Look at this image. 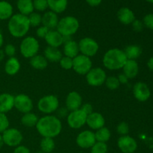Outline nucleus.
<instances>
[{
    "label": "nucleus",
    "mask_w": 153,
    "mask_h": 153,
    "mask_svg": "<svg viewBox=\"0 0 153 153\" xmlns=\"http://www.w3.org/2000/svg\"><path fill=\"white\" fill-rule=\"evenodd\" d=\"M82 105V97L79 93L76 91H72L67 96L65 101V107L69 111L80 109Z\"/></svg>",
    "instance_id": "obj_16"
},
{
    "label": "nucleus",
    "mask_w": 153,
    "mask_h": 153,
    "mask_svg": "<svg viewBox=\"0 0 153 153\" xmlns=\"http://www.w3.org/2000/svg\"><path fill=\"white\" fill-rule=\"evenodd\" d=\"M86 124L91 130L97 131L105 126V119L102 114L99 112L94 111L91 114L88 115Z\"/></svg>",
    "instance_id": "obj_17"
},
{
    "label": "nucleus",
    "mask_w": 153,
    "mask_h": 153,
    "mask_svg": "<svg viewBox=\"0 0 153 153\" xmlns=\"http://www.w3.org/2000/svg\"><path fill=\"white\" fill-rule=\"evenodd\" d=\"M40 50L39 41L32 36H25L19 44V52L22 57L25 58H31L37 55Z\"/></svg>",
    "instance_id": "obj_5"
},
{
    "label": "nucleus",
    "mask_w": 153,
    "mask_h": 153,
    "mask_svg": "<svg viewBox=\"0 0 153 153\" xmlns=\"http://www.w3.org/2000/svg\"><path fill=\"white\" fill-rule=\"evenodd\" d=\"M44 40L48 46L55 48L63 46L64 43V37L56 29L49 30Z\"/></svg>",
    "instance_id": "obj_19"
},
{
    "label": "nucleus",
    "mask_w": 153,
    "mask_h": 153,
    "mask_svg": "<svg viewBox=\"0 0 153 153\" xmlns=\"http://www.w3.org/2000/svg\"><path fill=\"white\" fill-rule=\"evenodd\" d=\"M4 143L10 147H16L21 145L23 140L22 132L16 128H8L1 134Z\"/></svg>",
    "instance_id": "obj_10"
},
{
    "label": "nucleus",
    "mask_w": 153,
    "mask_h": 153,
    "mask_svg": "<svg viewBox=\"0 0 153 153\" xmlns=\"http://www.w3.org/2000/svg\"><path fill=\"white\" fill-rule=\"evenodd\" d=\"M79 21L73 16H66L59 19L56 30L64 37H71L79 29Z\"/></svg>",
    "instance_id": "obj_4"
},
{
    "label": "nucleus",
    "mask_w": 153,
    "mask_h": 153,
    "mask_svg": "<svg viewBox=\"0 0 153 153\" xmlns=\"http://www.w3.org/2000/svg\"><path fill=\"white\" fill-rule=\"evenodd\" d=\"M29 63L31 67L35 70H44L48 66V61L46 58L43 55L39 54L30 58Z\"/></svg>",
    "instance_id": "obj_30"
},
{
    "label": "nucleus",
    "mask_w": 153,
    "mask_h": 153,
    "mask_svg": "<svg viewBox=\"0 0 153 153\" xmlns=\"http://www.w3.org/2000/svg\"><path fill=\"white\" fill-rule=\"evenodd\" d=\"M35 128L43 137L55 138L62 131V123L55 115H45L39 118Z\"/></svg>",
    "instance_id": "obj_1"
},
{
    "label": "nucleus",
    "mask_w": 153,
    "mask_h": 153,
    "mask_svg": "<svg viewBox=\"0 0 153 153\" xmlns=\"http://www.w3.org/2000/svg\"><path fill=\"white\" fill-rule=\"evenodd\" d=\"M36 153H44V152H43V151L40 150V151H37V152H36Z\"/></svg>",
    "instance_id": "obj_55"
},
{
    "label": "nucleus",
    "mask_w": 153,
    "mask_h": 153,
    "mask_svg": "<svg viewBox=\"0 0 153 153\" xmlns=\"http://www.w3.org/2000/svg\"><path fill=\"white\" fill-rule=\"evenodd\" d=\"M51 153H55V152H51Z\"/></svg>",
    "instance_id": "obj_56"
},
{
    "label": "nucleus",
    "mask_w": 153,
    "mask_h": 153,
    "mask_svg": "<svg viewBox=\"0 0 153 153\" xmlns=\"http://www.w3.org/2000/svg\"><path fill=\"white\" fill-rule=\"evenodd\" d=\"M79 43L70 37H64V43L63 44V54L64 56L74 58L79 55Z\"/></svg>",
    "instance_id": "obj_18"
},
{
    "label": "nucleus",
    "mask_w": 153,
    "mask_h": 153,
    "mask_svg": "<svg viewBox=\"0 0 153 153\" xmlns=\"http://www.w3.org/2000/svg\"><path fill=\"white\" fill-rule=\"evenodd\" d=\"M131 27H132L133 30H134V31H136V32H140V31H143V27H144L142 21L139 20V19H136L133 21V22L131 24Z\"/></svg>",
    "instance_id": "obj_44"
},
{
    "label": "nucleus",
    "mask_w": 153,
    "mask_h": 153,
    "mask_svg": "<svg viewBox=\"0 0 153 153\" xmlns=\"http://www.w3.org/2000/svg\"><path fill=\"white\" fill-rule=\"evenodd\" d=\"M4 57H5V55H4V50L1 49H0V62H1V61L4 60Z\"/></svg>",
    "instance_id": "obj_52"
},
{
    "label": "nucleus",
    "mask_w": 153,
    "mask_h": 153,
    "mask_svg": "<svg viewBox=\"0 0 153 153\" xmlns=\"http://www.w3.org/2000/svg\"><path fill=\"white\" fill-rule=\"evenodd\" d=\"M145 1H146L147 2H149V3H153V0H145Z\"/></svg>",
    "instance_id": "obj_54"
},
{
    "label": "nucleus",
    "mask_w": 153,
    "mask_h": 153,
    "mask_svg": "<svg viewBox=\"0 0 153 153\" xmlns=\"http://www.w3.org/2000/svg\"><path fill=\"white\" fill-rule=\"evenodd\" d=\"M133 95L137 101L143 102L149 100L151 96V92L146 83L139 82L133 87Z\"/></svg>",
    "instance_id": "obj_15"
},
{
    "label": "nucleus",
    "mask_w": 153,
    "mask_h": 153,
    "mask_svg": "<svg viewBox=\"0 0 153 153\" xmlns=\"http://www.w3.org/2000/svg\"><path fill=\"white\" fill-rule=\"evenodd\" d=\"M117 16L120 22L123 25H131L135 19V15L132 10L127 7H123L118 10Z\"/></svg>",
    "instance_id": "obj_21"
},
{
    "label": "nucleus",
    "mask_w": 153,
    "mask_h": 153,
    "mask_svg": "<svg viewBox=\"0 0 153 153\" xmlns=\"http://www.w3.org/2000/svg\"><path fill=\"white\" fill-rule=\"evenodd\" d=\"M40 150L44 153H51L53 152L55 147L54 138L51 137H43L40 143Z\"/></svg>",
    "instance_id": "obj_33"
},
{
    "label": "nucleus",
    "mask_w": 153,
    "mask_h": 153,
    "mask_svg": "<svg viewBox=\"0 0 153 153\" xmlns=\"http://www.w3.org/2000/svg\"><path fill=\"white\" fill-rule=\"evenodd\" d=\"M20 67L21 64L19 60L16 57H11L6 61L4 69L6 74L9 76H14L19 73Z\"/></svg>",
    "instance_id": "obj_24"
},
{
    "label": "nucleus",
    "mask_w": 153,
    "mask_h": 153,
    "mask_svg": "<svg viewBox=\"0 0 153 153\" xmlns=\"http://www.w3.org/2000/svg\"><path fill=\"white\" fill-rule=\"evenodd\" d=\"M117 79L120 85H126L128 82V79L124 73H120L117 76Z\"/></svg>",
    "instance_id": "obj_48"
},
{
    "label": "nucleus",
    "mask_w": 153,
    "mask_h": 153,
    "mask_svg": "<svg viewBox=\"0 0 153 153\" xmlns=\"http://www.w3.org/2000/svg\"><path fill=\"white\" fill-rule=\"evenodd\" d=\"M76 143L82 149H91L97 142L94 131L85 130L79 133L76 137Z\"/></svg>",
    "instance_id": "obj_13"
},
{
    "label": "nucleus",
    "mask_w": 153,
    "mask_h": 153,
    "mask_svg": "<svg viewBox=\"0 0 153 153\" xmlns=\"http://www.w3.org/2000/svg\"><path fill=\"white\" fill-rule=\"evenodd\" d=\"M49 31V28H47L46 26H44V25H41L40 26L37 28V30H36V34H37V37H40V38L44 39Z\"/></svg>",
    "instance_id": "obj_43"
},
{
    "label": "nucleus",
    "mask_w": 153,
    "mask_h": 153,
    "mask_svg": "<svg viewBox=\"0 0 153 153\" xmlns=\"http://www.w3.org/2000/svg\"><path fill=\"white\" fill-rule=\"evenodd\" d=\"M123 51L127 60H135L136 61V59L138 58L142 54L141 48L137 45H129L126 46Z\"/></svg>",
    "instance_id": "obj_31"
},
{
    "label": "nucleus",
    "mask_w": 153,
    "mask_h": 153,
    "mask_svg": "<svg viewBox=\"0 0 153 153\" xmlns=\"http://www.w3.org/2000/svg\"><path fill=\"white\" fill-rule=\"evenodd\" d=\"M104 85H105V86L111 91H115V90L119 88L120 84L117 77L113 76H108V77L106 78L105 82Z\"/></svg>",
    "instance_id": "obj_35"
},
{
    "label": "nucleus",
    "mask_w": 153,
    "mask_h": 153,
    "mask_svg": "<svg viewBox=\"0 0 153 153\" xmlns=\"http://www.w3.org/2000/svg\"><path fill=\"white\" fill-rule=\"evenodd\" d=\"M10 122L6 114L0 113V134H2L6 129L9 128Z\"/></svg>",
    "instance_id": "obj_39"
},
{
    "label": "nucleus",
    "mask_w": 153,
    "mask_h": 153,
    "mask_svg": "<svg viewBox=\"0 0 153 153\" xmlns=\"http://www.w3.org/2000/svg\"><path fill=\"white\" fill-rule=\"evenodd\" d=\"M87 117L88 115L82 109H78L70 111L67 117V123L71 128L79 129L86 124Z\"/></svg>",
    "instance_id": "obj_11"
},
{
    "label": "nucleus",
    "mask_w": 153,
    "mask_h": 153,
    "mask_svg": "<svg viewBox=\"0 0 153 153\" xmlns=\"http://www.w3.org/2000/svg\"><path fill=\"white\" fill-rule=\"evenodd\" d=\"M37 107L39 111L45 115L52 114L59 108V100L56 96L52 94L44 96L37 102Z\"/></svg>",
    "instance_id": "obj_6"
},
{
    "label": "nucleus",
    "mask_w": 153,
    "mask_h": 153,
    "mask_svg": "<svg viewBox=\"0 0 153 153\" xmlns=\"http://www.w3.org/2000/svg\"><path fill=\"white\" fill-rule=\"evenodd\" d=\"M78 43H79V52L82 55L89 58L97 55L100 49V46L97 40L91 37H84L81 39Z\"/></svg>",
    "instance_id": "obj_8"
},
{
    "label": "nucleus",
    "mask_w": 153,
    "mask_h": 153,
    "mask_svg": "<svg viewBox=\"0 0 153 153\" xmlns=\"http://www.w3.org/2000/svg\"><path fill=\"white\" fill-rule=\"evenodd\" d=\"M16 7L19 13L27 16L34 11L33 0H17Z\"/></svg>",
    "instance_id": "obj_28"
},
{
    "label": "nucleus",
    "mask_w": 153,
    "mask_h": 153,
    "mask_svg": "<svg viewBox=\"0 0 153 153\" xmlns=\"http://www.w3.org/2000/svg\"><path fill=\"white\" fill-rule=\"evenodd\" d=\"M3 44H4V36H3L1 31H0V49H1Z\"/></svg>",
    "instance_id": "obj_51"
},
{
    "label": "nucleus",
    "mask_w": 153,
    "mask_h": 153,
    "mask_svg": "<svg viewBox=\"0 0 153 153\" xmlns=\"http://www.w3.org/2000/svg\"><path fill=\"white\" fill-rule=\"evenodd\" d=\"M13 15V7L9 1H0V20H7Z\"/></svg>",
    "instance_id": "obj_27"
},
{
    "label": "nucleus",
    "mask_w": 153,
    "mask_h": 153,
    "mask_svg": "<svg viewBox=\"0 0 153 153\" xmlns=\"http://www.w3.org/2000/svg\"><path fill=\"white\" fill-rule=\"evenodd\" d=\"M14 108V96L8 93L0 94V113L6 114Z\"/></svg>",
    "instance_id": "obj_20"
},
{
    "label": "nucleus",
    "mask_w": 153,
    "mask_h": 153,
    "mask_svg": "<svg viewBox=\"0 0 153 153\" xmlns=\"http://www.w3.org/2000/svg\"><path fill=\"white\" fill-rule=\"evenodd\" d=\"M81 109L87 115L91 114V113L94 112V108H93V105L90 103H85V104H82V107H81Z\"/></svg>",
    "instance_id": "obj_46"
},
{
    "label": "nucleus",
    "mask_w": 153,
    "mask_h": 153,
    "mask_svg": "<svg viewBox=\"0 0 153 153\" xmlns=\"http://www.w3.org/2000/svg\"><path fill=\"white\" fill-rule=\"evenodd\" d=\"M43 56L46 58L48 62H59L60 60L63 57V52L60 50L58 48L51 47V46H47L44 49L43 52Z\"/></svg>",
    "instance_id": "obj_25"
},
{
    "label": "nucleus",
    "mask_w": 153,
    "mask_h": 153,
    "mask_svg": "<svg viewBox=\"0 0 153 153\" xmlns=\"http://www.w3.org/2000/svg\"><path fill=\"white\" fill-rule=\"evenodd\" d=\"M85 1L91 7H97L101 4L102 0H85Z\"/></svg>",
    "instance_id": "obj_49"
},
{
    "label": "nucleus",
    "mask_w": 153,
    "mask_h": 153,
    "mask_svg": "<svg viewBox=\"0 0 153 153\" xmlns=\"http://www.w3.org/2000/svg\"><path fill=\"white\" fill-rule=\"evenodd\" d=\"M39 120V117L36 114L32 112L23 114L20 120V122L23 126L27 128H33L35 127L37 122Z\"/></svg>",
    "instance_id": "obj_29"
},
{
    "label": "nucleus",
    "mask_w": 153,
    "mask_h": 153,
    "mask_svg": "<svg viewBox=\"0 0 153 153\" xmlns=\"http://www.w3.org/2000/svg\"><path fill=\"white\" fill-rule=\"evenodd\" d=\"M116 130L117 132L120 136L128 135V132H129V126L127 123L121 122L117 125Z\"/></svg>",
    "instance_id": "obj_40"
},
{
    "label": "nucleus",
    "mask_w": 153,
    "mask_h": 153,
    "mask_svg": "<svg viewBox=\"0 0 153 153\" xmlns=\"http://www.w3.org/2000/svg\"><path fill=\"white\" fill-rule=\"evenodd\" d=\"M73 58L64 56V55H63V57L61 58V59L59 61L60 66H61V68L66 70H69L73 69Z\"/></svg>",
    "instance_id": "obj_38"
},
{
    "label": "nucleus",
    "mask_w": 153,
    "mask_h": 153,
    "mask_svg": "<svg viewBox=\"0 0 153 153\" xmlns=\"http://www.w3.org/2000/svg\"><path fill=\"white\" fill-rule=\"evenodd\" d=\"M143 23L144 26L150 30H153V13H148L143 17Z\"/></svg>",
    "instance_id": "obj_42"
},
{
    "label": "nucleus",
    "mask_w": 153,
    "mask_h": 153,
    "mask_svg": "<svg viewBox=\"0 0 153 153\" xmlns=\"http://www.w3.org/2000/svg\"><path fill=\"white\" fill-rule=\"evenodd\" d=\"M122 70L123 73H124L128 79H132L135 78L139 73L138 64L135 60H127Z\"/></svg>",
    "instance_id": "obj_23"
},
{
    "label": "nucleus",
    "mask_w": 153,
    "mask_h": 153,
    "mask_svg": "<svg viewBox=\"0 0 153 153\" xmlns=\"http://www.w3.org/2000/svg\"><path fill=\"white\" fill-rule=\"evenodd\" d=\"M147 67L150 70L153 71V57L150 58L147 62Z\"/></svg>",
    "instance_id": "obj_50"
},
{
    "label": "nucleus",
    "mask_w": 153,
    "mask_h": 153,
    "mask_svg": "<svg viewBox=\"0 0 153 153\" xmlns=\"http://www.w3.org/2000/svg\"><path fill=\"white\" fill-rule=\"evenodd\" d=\"M126 61L124 51L118 48L108 49L102 58L103 66L108 70H121Z\"/></svg>",
    "instance_id": "obj_3"
},
{
    "label": "nucleus",
    "mask_w": 153,
    "mask_h": 153,
    "mask_svg": "<svg viewBox=\"0 0 153 153\" xmlns=\"http://www.w3.org/2000/svg\"><path fill=\"white\" fill-rule=\"evenodd\" d=\"M73 70L77 74L86 76L87 73L93 68V62L91 58L79 54L73 59Z\"/></svg>",
    "instance_id": "obj_7"
},
{
    "label": "nucleus",
    "mask_w": 153,
    "mask_h": 153,
    "mask_svg": "<svg viewBox=\"0 0 153 153\" xmlns=\"http://www.w3.org/2000/svg\"><path fill=\"white\" fill-rule=\"evenodd\" d=\"M4 144V140H3V138H2V135H1V134H0V149L2 147Z\"/></svg>",
    "instance_id": "obj_53"
},
{
    "label": "nucleus",
    "mask_w": 153,
    "mask_h": 153,
    "mask_svg": "<svg viewBox=\"0 0 153 153\" xmlns=\"http://www.w3.org/2000/svg\"><path fill=\"white\" fill-rule=\"evenodd\" d=\"M91 149V153H107L108 148L106 143L97 141Z\"/></svg>",
    "instance_id": "obj_36"
},
{
    "label": "nucleus",
    "mask_w": 153,
    "mask_h": 153,
    "mask_svg": "<svg viewBox=\"0 0 153 153\" xmlns=\"http://www.w3.org/2000/svg\"><path fill=\"white\" fill-rule=\"evenodd\" d=\"M117 146L123 153H134L137 149V143L129 135L120 136L117 140Z\"/></svg>",
    "instance_id": "obj_14"
},
{
    "label": "nucleus",
    "mask_w": 153,
    "mask_h": 153,
    "mask_svg": "<svg viewBox=\"0 0 153 153\" xmlns=\"http://www.w3.org/2000/svg\"><path fill=\"white\" fill-rule=\"evenodd\" d=\"M49 10L57 13L65 11L68 6V0H47Z\"/></svg>",
    "instance_id": "obj_26"
},
{
    "label": "nucleus",
    "mask_w": 153,
    "mask_h": 153,
    "mask_svg": "<svg viewBox=\"0 0 153 153\" xmlns=\"http://www.w3.org/2000/svg\"><path fill=\"white\" fill-rule=\"evenodd\" d=\"M4 55L8 56L9 58L14 57V55H16V46H15L13 44H11V43H8V44H7L5 46H4Z\"/></svg>",
    "instance_id": "obj_41"
},
{
    "label": "nucleus",
    "mask_w": 153,
    "mask_h": 153,
    "mask_svg": "<svg viewBox=\"0 0 153 153\" xmlns=\"http://www.w3.org/2000/svg\"><path fill=\"white\" fill-rule=\"evenodd\" d=\"M85 76L88 84L92 87L102 86L104 85L108 77L106 72L101 67L92 68Z\"/></svg>",
    "instance_id": "obj_9"
},
{
    "label": "nucleus",
    "mask_w": 153,
    "mask_h": 153,
    "mask_svg": "<svg viewBox=\"0 0 153 153\" xmlns=\"http://www.w3.org/2000/svg\"><path fill=\"white\" fill-rule=\"evenodd\" d=\"M56 112H57V116L56 117H58L59 118L60 120H61V118L67 117L69 113H70L69 110L66 107L58 108V109L56 111Z\"/></svg>",
    "instance_id": "obj_45"
},
{
    "label": "nucleus",
    "mask_w": 153,
    "mask_h": 153,
    "mask_svg": "<svg viewBox=\"0 0 153 153\" xmlns=\"http://www.w3.org/2000/svg\"><path fill=\"white\" fill-rule=\"evenodd\" d=\"M33 5L34 9L37 10V12H46L48 7L47 0H33Z\"/></svg>",
    "instance_id": "obj_37"
},
{
    "label": "nucleus",
    "mask_w": 153,
    "mask_h": 153,
    "mask_svg": "<svg viewBox=\"0 0 153 153\" xmlns=\"http://www.w3.org/2000/svg\"><path fill=\"white\" fill-rule=\"evenodd\" d=\"M13 153H31V152L27 146H23V145H19V146L15 147Z\"/></svg>",
    "instance_id": "obj_47"
},
{
    "label": "nucleus",
    "mask_w": 153,
    "mask_h": 153,
    "mask_svg": "<svg viewBox=\"0 0 153 153\" xmlns=\"http://www.w3.org/2000/svg\"><path fill=\"white\" fill-rule=\"evenodd\" d=\"M94 134H95L96 140L98 142H102V143H106L108 141L111 136L110 129L105 126L97 130Z\"/></svg>",
    "instance_id": "obj_32"
},
{
    "label": "nucleus",
    "mask_w": 153,
    "mask_h": 153,
    "mask_svg": "<svg viewBox=\"0 0 153 153\" xmlns=\"http://www.w3.org/2000/svg\"><path fill=\"white\" fill-rule=\"evenodd\" d=\"M59 18L57 13L48 10L42 15V25L46 26L49 30L56 29Z\"/></svg>",
    "instance_id": "obj_22"
},
{
    "label": "nucleus",
    "mask_w": 153,
    "mask_h": 153,
    "mask_svg": "<svg viewBox=\"0 0 153 153\" xmlns=\"http://www.w3.org/2000/svg\"><path fill=\"white\" fill-rule=\"evenodd\" d=\"M30 23L27 16L18 13L13 14L7 22V29L12 37L23 38L29 31Z\"/></svg>",
    "instance_id": "obj_2"
},
{
    "label": "nucleus",
    "mask_w": 153,
    "mask_h": 153,
    "mask_svg": "<svg viewBox=\"0 0 153 153\" xmlns=\"http://www.w3.org/2000/svg\"><path fill=\"white\" fill-rule=\"evenodd\" d=\"M14 108L20 113L26 114L31 112L34 108V103L28 95L20 94L14 97Z\"/></svg>",
    "instance_id": "obj_12"
},
{
    "label": "nucleus",
    "mask_w": 153,
    "mask_h": 153,
    "mask_svg": "<svg viewBox=\"0 0 153 153\" xmlns=\"http://www.w3.org/2000/svg\"><path fill=\"white\" fill-rule=\"evenodd\" d=\"M28 18L31 27L37 28L42 25V15L39 12H32L31 14L28 15Z\"/></svg>",
    "instance_id": "obj_34"
}]
</instances>
